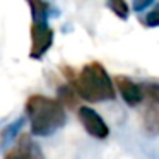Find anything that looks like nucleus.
I'll return each mask as SVG.
<instances>
[{
  "label": "nucleus",
  "instance_id": "f257e3e1",
  "mask_svg": "<svg viewBox=\"0 0 159 159\" xmlns=\"http://www.w3.org/2000/svg\"><path fill=\"white\" fill-rule=\"evenodd\" d=\"M26 115L31 121L33 135H39V137L53 135L58 128L65 125L67 120L63 104L41 94H33L26 101Z\"/></svg>",
  "mask_w": 159,
  "mask_h": 159
},
{
  "label": "nucleus",
  "instance_id": "f03ea898",
  "mask_svg": "<svg viewBox=\"0 0 159 159\" xmlns=\"http://www.w3.org/2000/svg\"><path fill=\"white\" fill-rule=\"evenodd\" d=\"M74 89L79 98L91 103L115 99V84L99 62H91L82 67L79 77L74 80Z\"/></svg>",
  "mask_w": 159,
  "mask_h": 159
},
{
  "label": "nucleus",
  "instance_id": "7ed1b4c3",
  "mask_svg": "<svg viewBox=\"0 0 159 159\" xmlns=\"http://www.w3.org/2000/svg\"><path fill=\"white\" fill-rule=\"evenodd\" d=\"M53 45V29L48 22H33L31 24V58H41Z\"/></svg>",
  "mask_w": 159,
  "mask_h": 159
},
{
  "label": "nucleus",
  "instance_id": "20e7f679",
  "mask_svg": "<svg viewBox=\"0 0 159 159\" xmlns=\"http://www.w3.org/2000/svg\"><path fill=\"white\" fill-rule=\"evenodd\" d=\"M77 116H79V121L82 123L84 130L94 139H106L110 135V128H108L106 121L103 120L99 113L96 110L89 106H80L79 111H77Z\"/></svg>",
  "mask_w": 159,
  "mask_h": 159
},
{
  "label": "nucleus",
  "instance_id": "39448f33",
  "mask_svg": "<svg viewBox=\"0 0 159 159\" xmlns=\"http://www.w3.org/2000/svg\"><path fill=\"white\" fill-rule=\"evenodd\" d=\"M113 84H116L118 91H120L123 101L128 106H137L140 104V101L144 99V91L139 84H135L130 77L127 75H116L113 79Z\"/></svg>",
  "mask_w": 159,
  "mask_h": 159
},
{
  "label": "nucleus",
  "instance_id": "423d86ee",
  "mask_svg": "<svg viewBox=\"0 0 159 159\" xmlns=\"http://www.w3.org/2000/svg\"><path fill=\"white\" fill-rule=\"evenodd\" d=\"M4 159H45L39 147L31 140L28 135H21L17 145L5 152Z\"/></svg>",
  "mask_w": 159,
  "mask_h": 159
},
{
  "label": "nucleus",
  "instance_id": "0eeeda50",
  "mask_svg": "<svg viewBox=\"0 0 159 159\" xmlns=\"http://www.w3.org/2000/svg\"><path fill=\"white\" fill-rule=\"evenodd\" d=\"M144 130L149 135H159V104L151 103L144 111Z\"/></svg>",
  "mask_w": 159,
  "mask_h": 159
},
{
  "label": "nucleus",
  "instance_id": "6e6552de",
  "mask_svg": "<svg viewBox=\"0 0 159 159\" xmlns=\"http://www.w3.org/2000/svg\"><path fill=\"white\" fill-rule=\"evenodd\" d=\"M22 125H24V118H19V120L12 121L11 125H7L4 130L0 132V151H4V149L11 144V140H14V139L17 137V134H19Z\"/></svg>",
  "mask_w": 159,
  "mask_h": 159
},
{
  "label": "nucleus",
  "instance_id": "1a4fd4ad",
  "mask_svg": "<svg viewBox=\"0 0 159 159\" xmlns=\"http://www.w3.org/2000/svg\"><path fill=\"white\" fill-rule=\"evenodd\" d=\"M31 7V16H33V22H48V4L43 2H29Z\"/></svg>",
  "mask_w": 159,
  "mask_h": 159
},
{
  "label": "nucleus",
  "instance_id": "9d476101",
  "mask_svg": "<svg viewBox=\"0 0 159 159\" xmlns=\"http://www.w3.org/2000/svg\"><path fill=\"white\" fill-rule=\"evenodd\" d=\"M74 96H77L74 86H63L58 89V99L57 101H58L60 104L65 103L67 106H74V104H75V98Z\"/></svg>",
  "mask_w": 159,
  "mask_h": 159
},
{
  "label": "nucleus",
  "instance_id": "9b49d317",
  "mask_svg": "<svg viewBox=\"0 0 159 159\" xmlns=\"http://www.w3.org/2000/svg\"><path fill=\"white\" fill-rule=\"evenodd\" d=\"M108 7L121 19H127L128 17V5L125 4L123 0H113V2H108Z\"/></svg>",
  "mask_w": 159,
  "mask_h": 159
},
{
  "label": "nucleus",
  "instance_id": "f8f14e48",
  "mask_svg": "<svg viewBox=\"0 0 159 159\" xmlns=\"http://www.w3.org/2000/svg\"><path fill=\"white\" fill-rule=\"evenodd\" d=\"M144 24L147 26V28H156V26H159V4H156L154 7H152V11H149L147 14H145Z\"/></svg>",
  "mask_w": 159,
  "mask_h": 159
},
{
  "label": "nucleus",
  "instance_id": "ddd939ff",
  "mask_svg": "<svg viewBox=\"0 0 159 159\" xmlns=\"http://www.w3.org/2000/svg\"><path fill=\"white\" fill-rule=\"evenodd\" d=\"M147 96L151 99V103L159 104V84H151L147 87Z\"/></svg>",
  "mask_w": 159,
  "mask_h": 159
},
{
  "label": "nucleus",
  "instance_id": "4468645a",
  "mask_svg": "<svg viewBox=\"0 0 159 159\" xmlns=\"http://www.w3.org/2000/svg\"><path fill=\"white\" fill-rule=\"evenodd\" d=\"M149 5H151V0H147V2H135L134 9H135V11H142V9L149 7Z\"/></svg>",
  "mask_w": 159,
  "mask_h": 159
}]
</instances>
